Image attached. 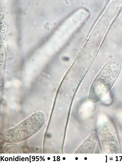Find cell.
Instances as JSON below:
<instances>
[{"label": "cell", "mask_w": 122, "mask_h": 163, "mask_svg": "<svg viewBox=\"0 0 122 163\" xmlns=\"http://www.w3.org/2000/svg\"><path fill=\"white\" fill-rule=\"evenodd\" d=\"M120 61L113 58L108 61L94 81L88 99L93 102L99 101L110 90L120 72Z\"/></svg>", "instance_id": "cell-1"}, {"label": "cell", "mask_w": 122, "mask_h": 163, "mask_svg": "<svg viewBox=\"0 0 122 163\" xmlns=\"http://www.w3.org/2000/svg\"><path fill=\"white\" fill-rule=\"evenodd\" d=\"M45 118L40 112L36 113L17 126L1 135L3 141L10 143H19L30 137L43 126Z\"/></svg>", "instance_id": "cell-2"}, {"label": "cell", "mask_w": 122, "mask_h": 163, "mask_svg": "<svg viewBox=\"0 0 122 163\" xmlns=\"http://www.w3.org/2000/svg\"><path fill=\"white\" fill-rule=\"evenodd\" d=\"M97 136L93 134L88 138L76 152V153H91L92 152L97 141Z\"/></svg>", "instance_id": "cell-3"}]
</instances>
